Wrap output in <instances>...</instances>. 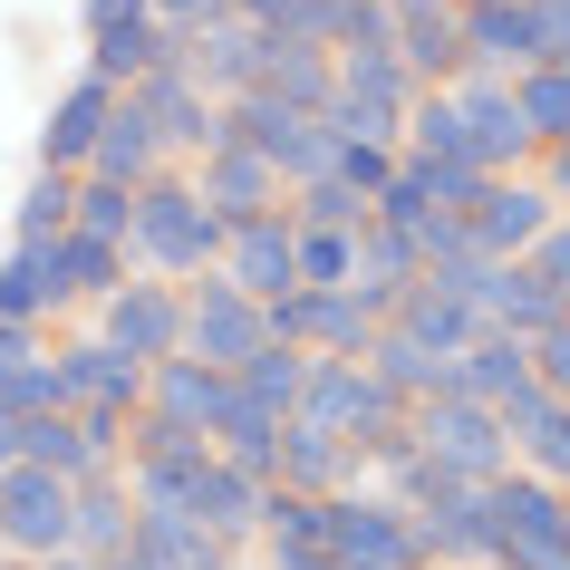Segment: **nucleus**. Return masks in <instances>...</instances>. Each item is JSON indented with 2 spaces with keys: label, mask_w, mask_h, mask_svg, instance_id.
I'll return each instance as SVG.
<instances>
[{
  "label": "nucleus",
  "mask_w": 570,
  "mask_h": 570,
  "mask_svg": "<svg viewBox=\"0 0 570 570\" xmlns=\"http://www.w3.org/2000/svg\"><path fill=\"white\" fill-rule=\"evenodd\" d=\"M223 242H233V223L204 204V175L194 165H165L136 194V271L146 281H213L223 271Z\"/></svg>",
  "instance_id": "nucleus-1"
},
{
  "label": "nucleus",
  "mask_w": 570,
  "mask_h": 570,
  "mask_svg": "<svg viewBox=\"0 0 570 570\" xmlns=\"http://www.w3.org/2000/svg\"><path fill=\"white\" fill-rule=\"evenodd\" d=\"M396 503H416V532H425V561L435 570H503L493 483H454V474H435V464H416Z\"/></svg>",
  "instance_id": "nucleus-2"
},
{
  "label": "nucleus",
  "mask_w": 570,
  "mask_h": 570,
  "mask_svg": "<svg viewBox=\"0 0 570 570\" xmlns=\"http://www.w3.org/2000/svg\"><path fill=\"white\" fill-rule=\"evenodd\" d=\"M330 551H338V570H435L416 503H396L387 483H358V493L330 503Z\"/></svg>",
  "instance_id": "nucleus-3"
},
{
  "label": "nucleus",
  "mask_w": 570,
  "mask_h": 570,
  "mask_svg": "<svg viewBox=\"0 0 570 570\" xmlns=\"http://www.w3.org/2000/svg\"><path fill=\"white\" fill-rule=\"evenodd\" d=\"M416 445H425V464L454 474V483H503V474H522L503 416L474 406V396H435V406H416Z\"/></svg>",
  "instance_id": "nucleus-4"
},
{
  "label": "nucleus",
  "mask_w": 570,
  "mask_h": 570,
  "mask_svg": "<svg viewBox=\"0 0 570 570\" xmlns=\"http://www.w3.org/2000/svg\"><path fill=\"white\" fill-rule=\"evenodd\" d=\"M0 551L10 561H59L78 551V483L49 474V464H20V474H0Z\"/></svg>",
  "instance_id": "nucleus-5"
},
{
  "label": "nucleus",
  "mask_w": 570,
  "mask_h": 570,
  "mask_svg": "<svg viewBox=\"0 0 570 570\" xmlns=\"http://www.w3.org/2000/svg\"><path fill=\"white\" fill-rule=\"evenodd\" d=\"M262 348H271V309L252 301V291H233L223 271H213V281H184V358L242 377Z\"/></svg>",
  "instance_id": "nucleus-6"
},
{
  "label": "nucleus",
  "mask_w": 570,
  "mask_h": 570,
  "mask_svg": "<svg viewBox=\"0 0 570 570\" xmlns=\"http://www.w3.org/2000/svg\"><path fill=\"white\" fill-rule=\"evenodd\" d=\"M136 107H146V126L165 136V155H175V165H204V155L233 146V107H223L194 68H155L146 88H136Z\"/></svg>",
  "instance_id": "nucleus-7"
},
{
  "label": "nucleus",
  "mask_w": 570,
  "mask_h": 570,
  "mask_svg": "<svg viewBox=\"0 0 570 570\" xmlns=\"http://www.w3.org/2000/svg\"><path fill=\"white\" fill-rule=\"evenodd\" d=\"M88 68L107 78V88H146L155 68H194V39L165 30L146 0H126V10H107V20H88Z\"/></svg>",
  "instance_id": "nucleus-8"
},
{
  "label": "nucleus",
  "mask_w": 570,
  "mask_h": 570,
  "mask_svg": "<svg viewBox=\"0 0 570 570\" xmlns=\"http://www.w3.org/2000/svg\"><path fill=\"white\" fill-rule=\"evenodd\" d=\"M493 512H503V570H570V493L561 483L503 474Z\"/></svg>",
  "instance_id": "nucleus-9"
},
{
  "label": "nucleus",
  "mask_w": 570,
  "mask_h": 570,
  "mask_svg": "<svg viewBox=\"0 0 570 570\" xmlns=\"http://www.w3.org/2000/svg\"><path fill=\"white\" fill-rule=\"evenodd\" d=\"M88 330L107 338V348H126L136 367H165V358H184V281H126L107 309H88Z\"/></svg>",
  "instance_id": "nucleus-10"
},
{
  "label": "nucleus",
  "mask_w": 570,
  "mask_h": 570,
  "mask_svg": "<svg viewBox=\"0 0 570 570\" xmlns=\"http://www.w3.org/2000/svg\"><path fill=\"white\" fill-rule=\"evenodd\" d=\"M377 309L358 291H291V301H271V338L281 348H309V358H367L377 348Z\"/></svg>",
  "instance_id": "nucleus-11"
},
{
  "label": "nucleus",
  "mask_w": 570,
  "mask_h": 570,
  "mask_svg": "<svg viewBox=\"0 0 570 570\" xmlns=\"http://www.w3.org/2000/svg\"><path fill=\"white\" fill-rule=\"evenodd\" d=\"M59 242H10V252H0V320H10V330L59 338L68 320H78V291H68V252Z\"/></svg>",
  "instance_id": "nucleus-12"
},
{
  "label": "nucleus",
  "mask_w": 570,
  "mask_h": 570,
  "mask_svg": "<svg viewBox=\"0 0 570 570\" xmlns=\"http://www.w3.org/2000/svg\"><path fill=\"white\" fill-rule=\"evenodd\" d=\"M454 107H464V136H474L483 175H541V136H532V117H522V88H512V78H464Z\"/></svg>",
  "instance_id": "nucleus-13"
},
{
  "label": "nucleus",
  "mask_w": 570,
  "mask_h": 570,
  "mask_svg": "<svg viewBox=\"0 0 570 570\" xmlns=\"http://www.w3.org/2000/svg\"><path fill=\"white\" fill-rule=\"evenodd\" d=\"M464 223H474V252H493V262H532L541 233L561 223V194H551L541 175H493Z\"/></svg>",
  "instance_id": "nucleus-14"
},
{
  "label": "nucleus",
  "mask_w": 570,
  "mask_h": 570,
  "mask_svg": "<svg viewBox=\"0 0 570 570\" xmlns=\"http://www.w3.org/2000/svg\"><path fill=\"white\" fill-rule=\"evenodd\" d=\"M146 377L126 348H107L97 330H59V387H68V416L78 406H117V416H146Z\"/></svg>",
  "instance_id": "nucleus-15"
},
{
  "label": "nucleus",
  "mask_w": 570,
  "mask_h": 570,
  "mask_svg": "<svg viewBox=\"0 0 570 570\" xmlns=\"http://www.w3.org/2000/svg\"><path fill=\"white\" fill-rule=\"evenodd\" d=\"M117 107H126V88H107L97 68H78V78L49 97V126H39V165H59V175H88V155H97V136L117 126Z\"/></svg>",
  "instance_id": "nucleus-16"
},
{
  "label": "nucleus",
  "mask_w": 570,
  "mask_h": 570,
  "mask_svg": "<svg viewBox=\"0 0 570 570\" xmlns=\"http://www.w3.org/2000/svg\"><path fill=\"white\" fill-rule=\"evenodd\" d=\"M464 59H474V78H532V68H551V49H541V10L532 0H483V10H464Z\"/></svg>",
  "instance_id": "nucleus-17"
},
{
  "label": "nucleus",
  "mask_w": 570,
  "mask_h": 570,
  "mask_svg": "<svg viewBox=\"0 0 570 570\" xmlns=\"http://www.w3.org/2000/svg\"><path fill=\"white\" fill-rule=\"evenodd\" d=\"M223 281L233 291H252V301H291L301 291V223L291 213H271V223H242L233 242H223Z\"/></svg>",
  "instance_id": "nucleus-18"
},
{
  "label": "nucleus",
  "mask_w": 570,
  "mask_h": 570,
  "mask_svg": "<svg viewBox=\"0 0 570 570\" xmlns=\"http://www.w3.org/2000/svg\"><path fill=\"white\" fill-rule=\"evenodd\" d=\"M204 175V204L223 213V223H271V213H291V184H281V165H271L262 146H223V155H204L194 165Z\"/></svg>",
  "instance_id": "nucleus-19"
},
{
  "label": "nucleus",
  "mask_w": 570,
  "mask_h": 570,
  "mask_svg": "<svg viewBox=\"0 0 570 570\" xmlns=\"http://www.w3.org/2000/svg\"><path fill=\"white\" fill-rule=\"evenodd\" d=\"M396 59L416 68V88H464L474 59H464V10L445 0H396Z\"/></svg>",
  "instance_id": "nucleus-20"
},
{
  "label": "nucleus",
  "mask_w": 570,
  "mask_h": 570,
  "mask_svg": "<svg viewBox=\"0 0 570 570\" xmlns=\"http://www.w3.org/2000/svg\"><path fill=\"white\" fill-rule=\"evenodd\" d=\"M146 416H165V425H184V435H204V445H213V425L233 416V377L204 367V358H165L146 377Z\"/></svg>",
  "instance_id": "nucleus-21"
},
{
  "label": "nucleus",
  "mask_w": 570,
  "mask_h": 570,
  "mask_svg": "<svg viewBox=\"0 0 570 570\" xmlns=\"http://www.w3.org/2000/svg\"><path fill=\"white\" fill-rule=\"evenodd\" d=\"M262 59H271V39L242 20V10H223V20H204L194 30V78H204L223 107H242V97L262 88Z\"/></svg>",
  "instance_id": "nucleus-22"
},
{
  "label": "nucleus",
  "mask_w": 570,
  "mask_h": 570,
  "mask_svg": "<svg viewBox=\"0 0 570 570\" xmlns=\"http://www.w3.org/2000/svg\"><path fill=\"white\" fill-rule=\"evenodd\" d=\"M271 493H281V483L242 474V464H213V483H204V512H194V522H204V532L223 541L233 561H252V551H262V522H271Z\"/></svg>",
  "instance_id": "nucleus-23"
},
{
  "label": "nucleus",
  "mask_w": 570,
  "mask_h": 570,
  "mask_svg": "<svg viewBox=\"0 0 570 570\" xmlns=\"http://www.w3.org/2000/svg\"><path fill=\"white\" fill-rule=\"evenodd\" d=\"M532 377H541V367H532V338H503V330H483L474 348L454 358V396H474V406H493V416H503Z\"/></svg>",
  "instance_id": "nucleus-24"
},
{
  "label": "nucleus",
  "mask_w": 570,
  "mask_h": 570,
  "mask_svg": "<svg viewBox=\"0 0 570 570\" xmlns=\"http://www.w3.org/2000/svg\"><path fill=\"white\" fill-rule=\"evenodd\" d=\"M223 454L213 445H175V454H146V464H126V493L136 512H204V483Z\"/></svg>",
  "instance_id": "nucleus-25"
},
{
  "label": "nucleus",
  "mask_w": 570,
  "mask_h": 570,
  "mask_svg": "<svg viewBox=\"0 0 570 570\" xmlns=\"http://www.w3.org/2000/svg\"><path fill=\"white\" fill-rule=\"evenodd\" d=\"M165 165H175V155H165V136H155V126H146V107L126 97V107H117V126L97 136L88 175H97V184H126V194H146V184L165 175Z\"/></svg>",
  "instance_id": "nucleus-26"
},
{
  "label": "nucleus",
  "mask_w": 570,
  "mask_h": 570,
  "mask_svg": "<svg viewBox=\"0 0 570 570\" xmlns=\"http://www.w3.org/2000/svg\"><path fill=\"white\" fill-rule=\"evenodd\" d=\"M126 561H146V570H233V551H223L194 512H136Z\"/></svg>",
  "instance_id": "nucleus-27"
},
{
  "label": "nucleus",
  "mask_w": 570,
  "mask_h": 570,
  "mask_svg": "<svg viewBox=\"0 0 570 570\" xmlns=\"http://www.w3.org/2000/svg\"><path fill=\"white\" fill-rule=\"evenodd\" d=\"M425 281V252H416V233H396V223H367V242H358V301L387 320L406 291Z\"/></svg>",
  "instance_id": "nucleus-28"
},
{
  "label": "nucleus",
  "mask_w": 570,
  "mask_h": 570,
  "mask_svg": "<svg viewBox=\"0 0 570 570\" xmlns=\"http://www.w3.org/2000/svg\"><path fill=\"white\" fill-rule=\"evenodd\" d=\"M387 330H406L416 348H435V358H464V348L483 338V320H474L464 301H454V291H435V281H416V291H406V301L387 309Z\"/></svg>",
  "instance_id": "nucleus-29"
},
{
  "label": "nucleus",
  "mask_w": 570,
  "mask_h": 570,
  "mask_svg": "<svg viewBox=\"0 0 570 570\" xmlns=\"http://www.w3.org/2000/svg\"><path fill=\"white\" fill-rule=\"evenodd\" d=\"M281 435H291V416H271V406H252V396L233 387V416L213 425V454L242 464V474H262V483H281Z\"/></svg>",
  "instance_id": "nucleus-30"
},
{
  "label": "nucleus",
  "mask_w": 570,
  "mask_h": 570,
  "mask_svg": "<svg viewBox=\"0 0 570 570\" xmlns=\"http://www.w3.org/2000/svg\"><path fill=\"white\" fill-rule=\"evenodd\" d=\"M126 541H136V493H126V474L78 483V551L117 570V561H126Z\"/></svg>",
  "instance_id": "nucleus-31"
},
{
  "label": "nucleus",
  "mask_w": 570,
  "mask_h": 570,
  "mask_svg": "<svg viewBox=\"0 0 570 570\" xmlns=\"http://www.w3.org/2000/svg\"><path fill=\"white\" fill-rule=\"evenodd\" d=\"M367 367L387 377L406 406H435V396H454V358H435V348H416L406 330H377V348H367Z\"/></svg>",
  "instance_id": "nucleus-32"
},
{
  "label": "nucleus",
  "mask_w": 570,
  "mask_h": 570,
  "mask_svg": "<svg viewBox=\"0 0 570 570\" xmlns=\"http://www.w3.org/2000/svg\"><path fill=\"white\" fill-rule=\"evenodd\" d=\"M262 88L281 97V107L320 117V107L338 97V59H330V49H291V39H271V59H262Z\"/></svg>",
  "instance_id": "nucleus-33"
},
{
  "label": "nucleus",
  "mask_w": 570,
  "mask_h": 570,
  "mask_svg": "<svg viewBox=\"0 0 570 570\" xmlns=\"http://www.w3.org/2000/svg\"><path fill=\"white\" fill-rule=\"evenodd\" d=\"M68 291H78V309H107L136 281V242H97V233H68Z\"/></svg>",
  "instance_id": "nucleus-34"
},
{
  "label": "nucleus",
  "mask_w": 570,
  "mask_h": 570,
  "mask_svg": "<svg viewBox=\"0 0 570 570\" xmlns=\"http://www.w3.org/2000/svg\"><path fill=\"white\" fill-rule=\"evenodd\" d=\"M59 233H78V175L39 165L20 184V204H10V242H59Z\"/></svg>",
  "instance_id": "nucleus-35"
},
{
  "label": "nucleus",
  "mask_w": 570,
  "mask_h": 570,
  "mask_svg": "<svg viewBox=\"0 0 570 570\" xmlns=\"http://www.w3.org/2000/svg\"><path fill=\"white\" fill-rule=\"evenodd\" d=\"M406 155H416V165H474V136H464L454 88H425L416 97V117H406Z\"/></svg>",
  "instance_id": "nucleus-36"
},
{
  "label": "nucleus",
  "mask_w": 570,
  "mask_h": 570,
  "mask_svg": "<svg viewBox=\"0 0 570 570\" xmlns=\"http://www.w3.org/2000/svg\"><path fill=\"white\" fill-rule=\"evenodd\" d=\"M309 551H330V503L320 493H271L262 561H309Z\"/></svg>",
  "instance_id": "nucleus-37"
},
{
  "label": "nucleus",
  "mask_w": 570,
  "mask_h": 570,
  "mask_svg": "<svg viewBox=\"0 0 570 570\" xmlns=\"http://www.w3.org/2000/svg\"><path fill=\"white\" fill-rule=\"evenodd\" d=\"M309 367H320L309 348H281V338H271V348H262L252 367H242L233 387L252 396V406H271V416H301V396H309Z\"/></svg>",
  "instance_id": "nucleus-38"
},
{
  "label": "nucleus",
  "mask_w": 570,
  "mask_h": 570,
  "mask_svg": "<svg viewBox=\"0 0 570 570\" xmlns=\"http://www.w3.org/2000/svg\"><path fill=\"white\" fill-rule=\"evenodd\" d=\"M291 223H301V233H367V223H377V204H367V194H348V184H301V194H291Z\"/></svg>",
  "instance_id": "nucleus-39"
},
{
  "label": "nucleus",
  "mask_w": 570,
  "mask_h": 570,
  "mask_svg": "<svg viewBox=\"0 0 570 570\" xmlns=\"http://www.w3.org/2000/svg\"><path fill=\"white\" fill-rule=\"evenodd\" d=\"M358 242L367 233H301V291H358Z\"/></svg>",
  "instance_id": "nucleus-40"
},
{
  "label": "nucleus",
  "mask_w": 570,
  "mask_h": 570,
  "mask_svg": "<svg viewBox=\"0 0 570 570\" xmlns=\"http://www.w3.org/2000/svg\"><path fill=\"white\" fill-rule=\"evenodd\" d=\"M522 117H532L541 155L570 146V68H532V78H522Z\"/></svg>",
  "instance_id": "nucleus-41"
},
{
  "label": "nucleus",
  "mask_w": 570,
  "mask_h": 570,
  "mask_svg": "<svg viewBox=\"0 0 570 570\" xmlns=\"http://www.w3.org/2000/svg\"><path fill=\"white\" fill-rule=\"evenodd\" d=\"M435 165H416V155H406V165H396V184L387 194H377V223H396V233H416V223H435Z\"/></svg>",
  "instance_id": "nucleus-42"
},
{
  "label": "nucleus",
  "mask_w": 570,
  "mask_h": 570,
  "mask_svg": "<svg viewBox=\"0 0 570 570\" xmlns=\"http://www.w3.org/2000/svg\"><path fill=\"white\" fill-rule=\"evenodd\" d=\"M78 233H97V242H136V194H126V184L78 175Z\"/></svg>",
  "instance_id": "nucleus-43"
},
{
  "label": "nucleus",
  "mask_w": 570,
  "mask_h": 570,
  "mask_svg": "<svg viewBox=\"0 0 570 570\" xmlns=\"http://www.w3.org/2000/svg\"><path fill=\"white\" fill-rule=\"evenodd\" d=\"M522 474H541V483H561V493H570V406L522 445Z\"/></svg>",
  "instance_id": "nucleus-44"
},
{
  "label": "nucleus",
  "mask_w": 570,
  "mask_h": 570,
  "mask_svg": "<svg viewBox=\"0 0 570 570\" xmlns=\"http://www.w3.org/2000/svg\"><path fill=\"white\" fill-rule=\"evenodd\" d=\"M551 416H561V396H551V387H541V377H532V387H522V396H512V406H503V435H512V454L532 445V435H541V425H551Z\"/></svg>",
  "instance_id": "nucleus-45"
},
{
  "label": "nucleus",
  "mask_w": 570,
  "mask_h": 570,
  "mask_svg": "<svg viewBox=\"0 0 570 570\" xmlns=\"http://www.w3.org/2000/svg\"><path fill=\"white\" fill-rule=\"evenodd\" d=\"M532 367H541V387H551V396L570 406V320H561L551 338H532Z\"/></svg>",
  "instance_id": "nucleus-46"
},
{
  "label": "nucleus",
  "mask_w": 570,
  "mask_h": 570,
  "mask_svg": "<svg viewBox=\"0 0 570 570\" xmlns=\"http://www.w3.org/2000/svg\"><path fill=\"white\" fill-rule=\"evenodd\" d=\"M175 445H204V435H184V425H165V416H136V435H126V464H146V454H175Z\"/></svg>",
  "instance_id": "nucleus-47"
},
{
  "label": "nucleus",
  "mask_w": 570,
  "mask_h": 570,
  "mask_svg": "<svg viewBox=\"0 0 570 570\" xmlns=\"http://www.w3.org/2000/svg\"><path fill=\"white\" fill-rule=\"evenodd\" d=\"M532 271H541V281H551V291H561V301H570V213H561V223H551V233H541Z\"/></svg>",
  "instance_id": "nucleus-48"
},
{
  "label": "nucleus",
  "mask_w": 570,
  "mask_h": 570,
  "mask_svg": "<svg viewBox=\"0 0 570 570\" xmlns=\"http://www.w3.org/2000/svg\"><path fill=\"white\" fill-rule=\"evenodd\" d=\"M146 10H155V20H165V30H184V39H194V30H204V20H223L233 0H146Z\"/></svg>",
  "instance_id": "nucleus-49"
},
{
  "label": "nucleus",
  "mask_w": 570,
  "mask_h": 570,
  "mask_svg": "<svg viewBox=\"0 0 570 570\" xmlns=\"http://www.w3.org/2000/svg\"><path fill=\"white\" fill-rule=\"evenodd\" d=\"M30 358H49V338H39V330H10V320H0V387H10Z\"/></svg>",
  "instance_id": "nucleus-50"
},
{
  "label": "nucleus",
  "mask_w": 570,
  "mask_h": 570,
  "mask_svg": "<svg viewBox=\"0 0 570 570\" xmlns=\"http://www.w3.org/2000/svg\"><path fill=\"white\" fill-rule=\"evenodd\" d=\"M541 10V49H551V68H570V0H532Z\"/></svg>",
  "instance_id": "nucleus-51"
},
{
  "label": "nucleus",
  "mask_w": 570,
  "mask_h": 570,
  "mask_svg": "<svg viewBox=\"0 0 570 570\" xmlns=\"http://www.w3.org/2000/svg\"><path fill=\"white\" fill-rule=\"evenodd\" d=\"M30 435H39V416H0V474L30 464Z\"/></svg>",
  "instance_id": "nucleus-52"
},
{
  "label": "nucleus",
  "mask_w": 570,
  "mask_h": 570,
  "mask_svg": "<svg viewBox=\"0 0 570 570\" xmlns=\"http://www.w3.org/2000/svg\"><path fill=\"white\" fill-rule=\"evenodd\" d=\"M541 184H551V194H561V213H570V146H561V155H541Z\"/></svg>",
  "instance_id": "nucleus-53"
},
{
  "label": "nucleus",
  "mask_w": 570,
  "mask_h": 570,
  "mask_svg": "<svg viewBox=\"0 0 570 570\" xmlns=\"http://www.w3.org/2000/svg\"><path fill=\"white\" fill-rule=\"evenodd\" d=\"M39 570H107V561H88V551H59V561H39Z\"/></svg>",
  "instance_id": "nucleus-54"
},
{
  "label": "nucleus",
  "mask_w": 570,
  "mask_h": 570,
  "mask_svg": "<svg viewBox=\"0 0 570 570\" xmlns=\"http://www.w3.org/2000/svg\"><path fill=\"white\" fill-rule=\"evenodd\" d=\"M0 570H30V561H0Z\"/></svg>",
  "instance_id": "nucleus-55"
},
{
  "label": "nucleus",
  "mask_w": 570,
  "mask_h": 570,
  "mask_svg": "<svg viewBox=\"0 0 570 570\" xmlns=\"http://www.w3.org/2000/svg\"><path fill=\"white\" fill-rule=\"evenodd\" d=\"M117 570H146V561H117Z\"/></svg>",
  "instance_id": "nucleus-56"
},
{
  "label": "nucleus",
  "mask_w": 570,
  "mask_h": 570,
  "mask_svg": "<svg viewBox=\"0 0 570 570\" xmlns=\"http://www.w3.org/2000/svg\"><path fill=\"white\" fill-rule=\"evenodd\" d=\"M0 561H10V551H0Z\"/></svg>",
  "instance_id": "nucleus-57"
}]
</instances>
